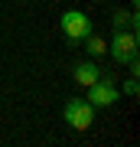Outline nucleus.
<instances>
[{
	"label": "nucleus",
	"instance_id": "nucleus-2",
	"mask_svg": "<svg viewBox=\"0 0 140 147\" xmlns=\"http://www.w3.org/2000/svg\"><path fill=\"white\" fill-rule=\"evenodd\" d=\"M62 115H65V121L75 127V131H88L91 121H94V108H91L85 98H72V101L62 108Z\"/></svg>",
	"mask_w": 140,
	"mask_h": 147
},
{
	"label": "nucleus",
	"instance_id": "nucleus-7",
	"mask_svg": "<svg viewBox=\"0 0 140 147\" xmlns=\"http://www.w3.org/2000/svg\"><path fill=\"white\" fill-rule=\"evenodd\" d=\"M140 88H137V75H130L127 79V85H124V95H137Z\"/></svg>",
	"mask_w": 140,
	"mask_h": 147
},
{
	"label": "nucleus",
	"instance_id": "nucleus-4",
	"mask_svg": "<svg viewBox=\"0 0 140 147\" xmlns=\"http://www.w3.org/2000/svg\"><path fill=\"white\" fill-rule=\"evenodd\" d=\"M62 33H65L68 39H85L91 33V20L82 10H65L62 13Z\"/></svg>",
	"mask_w": 140,
	"mask_h": 147
},
{
	"label": "nucleus",
	"instance_id": "nucleus-3",
	"mask_svg": "<svg viewBox=\"0 0 140 147\" xmlns=\"http://www.w3.org/2000/svg\"><path fill=\"white\" fill-rule=\"evenodd\" d=\"M121 98L117 95V88H114V82L111 79H98V82H91L88 85V105L91 108H108V105H114V101Z\"/></svg>",
	"mask_w": 140,
	"mask_h": 147
},
{
	"label": "nucleus",
	"instance_id": "nucleus-6",
	"mask_svg": "<svg viewBox=\"0 0 140 147\" xmlns=\"http://www.w3.org/2000/svg\"><path fill=\"white\" fill-rule=\"evenodd\" d=\"M85 39H88V46H85V49H88V56H91V59H98V56H104V53H108V42H104V39L91 36V33H88Z\"/></svg>",
	"mask_w": 140,
	"mask_h": 147
},
{
	"label": "nucleus",
	"instance_id": "nucleus-5",
	"mask_svg": "<svg viewBox=\"0 0 140 147\" xmlns=\"http://www.w3.org/2000/svg\"><path fill=\"white\" fill-rule=\"evenodd\" d=\"M101 79V69L94 65V62H82V65H75V82L78 85H85V88H88L91 82H98Z\"/></svg>",
	"mask_w": 140,
	"mask_h": 147
},
{
	"label": "nucleus",
	"instance_id": "nucleus-8",
	"mask_svg": "<svg viewBox=\"0 0 140 147\" xmlns=\"http://www.w3.org/2000/svg\"><path fill=\"white\" fill-rule=\"evenodd\" d=\"M124 23H130V16H127V13H117V16H114V30H121Z\"/></svg>",
	"mask_w": 140,
	"mask_h": 147
},
{
	"label": "nucleus",
	"instance_id": "nucleus-1",
	"mask_svg": "<svg viewBox=\"0 0 140 147\" xmlns=\"http://www.w3.org/2000/svg\"><path fill=\"white\" fill-rule=\"evenodd\" d=\"M108 53L114 56V62H117V65H127L130 59H137V33H134V30H130V33L114 30V39H111Z\"/></svg>",
	"mask_w": 140,
	"mask_h": 147
}]
</instances>
